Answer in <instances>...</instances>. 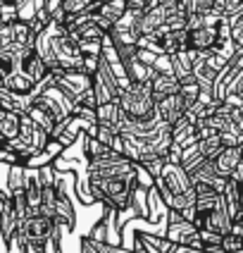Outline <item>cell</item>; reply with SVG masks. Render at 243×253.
Returning a JSON list of instances; mask_svg holds the SVG:
<instances>
[{
    "instance_id": "obj_1",
    "label": "cell",
    "mask_w": 243,
    "mask_h": 253,
    "mask_svg": "<svg viewBox=\"0 0 243 253\" xmlns=\"http://www.w3.org/2000/svg\"><path fill=\"white\" fill-rule=\"evenodd\" d=\"M88 194L96 203H103L107 211L127 212L134 208L139 184V163L129 160L127 155L112 151L105 158L86 163Z\"/></svg>"
},
{
    "instance_id": "obj_2",
    "label": "cell",
    "mask_w": 243,
    "mask_h": 253,
    "mask_svg": "<svg viewBox=\"0 0 243 253\" xmlns=\"http://www.w3.org/2000/svg\"><path fill=\"white\" fill-rule=\"evenodd\" d=\"M38 55L45 60L50 74H62V72H86V55L79 48V43L71 39L67 24L50 22L48 27L38 34L36 41ZM88 74V72H86Z\"/></svg>"
},
{
    "instance_id": "obj_3",
    "label": "cell",
    "mask_w": 243,
    "mask_h": 253,
    "mask_svg": "<svg viewBox=\"0 0 243 253\" xmlns=\"http://www.w3.org/2000/svg\"><path fill=\"white\" fill-rule=\"evenodd\" d=\"M155 189L165 201V206L174 212H181L186 220H191L196 225V182L191 177V172L181 163H167L162 174L155 179Z\"/></svg>"
},
{
    "instance_id": "obj_4",
    "label": "cell",
    "mask_w": 243,
    "mask_h": 253,
    "mask_svg": "<svg viewBox=\"0 0 243 253\" xmlns=\"http://www.w3.org/2000/svg\"><path fill=\"white\" fill-rule=\"evenodd\" d=\"M119 105L127 120H134V122L157 120V103L153 98L150 84H127L122 88Z\"/></svg>"
},
{
    "instance_id": "obj_5",
    "label": "cell",
    "mask_w": 243,
    "mask_h": 253,
    "mask_svg": "<svg viewBox=\"0 0 243 253\" xmlns=\"http://www.w3.org/2000/svg\"><path fill=\"white\" fill-rule=\"evenodd\" d=\"M55 227V220L45 215H31L29 220H24L19 232L29 244V253H48V244L53 241Z\"/></svg>"
},
{
    "instance_id": "obj_6",
    "label": "cell",
    "mask_w": 243,
    "mask_h": 253,
    "mask_svg": "<svg viewBox=\"0 0 243 253\" xmlns=\"http://www.w3.org/2000/svg\"><path fill=\"white\" fill-rule=\"evenodd\" d=\"M229 65V60L224 55H217V53H196L193 60V77L200 84V88L205 93H212L219 74L224 72V67Z\"/></svg>"
},
{
    "instance_id": "obj_7",
    "label": "cell",
    "mask_w": 243,
    "mask_h": 253,
    "mask_svg": "<svg viewBox=\"0 0 243 253\" xmlns=\"http://www.w3.org/2000/svg\"><path fill=\"white\" fill-rule=\"evenodd\" d=\"M165 239L176 244V246H188V249H200L203 251V237H200V229L191 220H186L181 212L170 211V222H167V234Z\"/></svg>"
},
{
    "instance_id": "obj_8",
    "label": "cell",
    "mask_w": 243,
    "mask_h": 253,
    "mask_svg": "<svg viewBox=\"0 0 243 253\" xmlns=\"http://www.w3.org/2000/svg\"><path fill=\"white\" fill-rule=\"evenodd\" d=\"M53 82L60 91H65L74 103L88 93L93 88V77L86 72H62V74H53Z\"/></svg>"
},
{
    "instance_id": "obj_9",
    "label": "cell",
    "mask_w": 243,
    "mask_h": 253,
    "mask_svg": "<svg viewBox=\"0 0 243 253\" xmlns=\"http://www.w3.org/2000/svg\"><path fill=\"white\" fill-rule=\"evenodd\" d=\"M19 217H17V211H14V203L10 191L2 186L0 191V232H2V244H5V251H10L12 246L14 234L19 232Z\"/></svg>"
},
{
    "instance_id": "obj_10",
    "label": "cell",
    "mask_w": 243,
    "mask_h": 253,
    "mask_svg": "<svg viewBox=\"0 0 243 253\" xmlns=\"http://www.w3.org/2000/svg\"><path fill=\"white\" fill-rule=\"evenodd\" d=\"M186 115H188V108H186V103L181 100L179 93H176V96H170V98L157 100V117H160V122L170 125L172 129L179 125Z\"/></svg>"
},
{
    "instance_id": "obj_11",
    "label": "cell",
    "mask_w": 243,
    "mask_h": 253,
    "mask_svg": "<svg viewBox=\"0 0 243 253\" xmlns=\"http://www.w3.org/2000/svg\"><path fill=\"white\" fill-rule=\"evenodd\" d=\"M148 84H150V91H153L155 103L162 98H170V96H176V93L181 91V82H179L174 74H170V72H155Z\"/></svg>"
},
{
    "instance_id": "obj_12",
    "label": "cell",
    "mask_w": 243,
    "mask_h": 253,
    "mask_svg": "<svg viewBox=\"0 0 243 253\" xmlns=\"http://www.w3.org/2000/svg\"><path fill=\"white\" fill-rule=\"evenodd\" d=\"M241 163H243V151L239 146H227V148L212 160L214 169H217L224 179H231V177L236 174V169H239Z\"/></svg>"
},
{
    "instance_id": "obj_13",
    "label": "cell",
    "mask_w": 243,
    "mask_h": 253,
    "mask_svg": "<svg viewBox=\"0 0 243 253\" xmlns=\"http://www.w3.org/2000/svg\"><path fill=\"white\" fill-rule=\"evenodd\" d=\"M172 57V74L186 84V82H196L193 77V60H196V53L193 50H181L176 55H170Z\"/></svg>"
},
{
    "instance_id": "obj_14",
    "label": "cell",
    "mask_w": 243,
    "mask_h": 253,
    "mask_svg": "<svg viewBox=\"0 0 243 253\" xmlns=\"http://www.w3.org/2000/svg\"><path fill=\"white\" fill-rule=\"evenodd\" d=\"M122 120H124V113H122L119 100L98 105V126H105V129H112L117 134H122Z\"/></svg>"
},
{
    "instance_id": "obj_15",
    "label": "cell",
    "mask_w": 243,
    "mask_h": 253,
    "mask_svg": "<svg viewBox=\"0 0 243 253\" xmlns=\"http://www.w3.org/2000/svg\"><path fill=\"white\" fill-rule=\"evenodd\" d=\"M22 115L24 113L0 110V136H2V143L19 139V134H22Z\"/></svg>"
},
{
    "instance_id": "obj_16",
    "label": "cell",
    "mask_w": 243,
    "mask_h": 253,
    "mask_svg": "<svg viewBox=\"0 0 243 253\" xmlns=\"http://www.w3.org/2000/svg\"><path fill=\"white\" fill-rule=\"evenodd\" d=\"M27 115L31 117V120H34V122H36V125L41 126V129H45V131H48L50 136L55 134V131H57V126H60V120H57L55 115L50 113V110H48L45 105H41V103H36V100H34L31 105H29Z\"/></svg>"
},
{
    "instance_id": "obj_17",
    "label": "cell",
    "mask_w": 243,
    "mask_h": 253,
    "mask_svg": "<svg viewBox=\"0 0 243 253\" xmlns=\"http://www.w3.org/2000/svg\"><path fill=\"white\" fill-rule=\"evenodd\" d=\"M188 14H222L227 17V0H186Z\"/></svg>"
},
{
    "instance_id": "obj_18",
    "label": "cell",
    "mask_w": 243,
    "mask_h": 253,
    "mask_svg": "<svg viewBox=\"0 0 243 253\" xmlns=\"http://www.w3.org/2000/svg\"><path fill=\"white\" fill-rule=\"evenodd\" d=\"M127 2L124 0H103L98 7V14L110 24V27H114V24H119L124 17H127Z\"/></svg>"
},
{
    "instance_id": "obj_19",
    "label": "cell",
    "mask_w": 243,
    "mask_h": 253,
    "mask_svg": "<svg viewBox=\"0 0 243 253\" xmlns=\"http://www.w3.org/2000/svg\"><path fill=\"white\" fill-rule=\"evenodd\" d=\"M203 88H200L198 82H186V84H181V91H179V96H181V100L186 103V108L188 110H193L196 105H198V100L203 98Z\"/></svg>"
},
{
    "instance_id": "obj_20",
    "label": "cell",
    "mask_w": 243,
    "mask_h": 253,
    "mask_svg": "<svg viewBox=\"0 0 243 253\" xmlns=\"http://www.w3.org/2000/svg\"><path fill=\"white\" fill-rule=\"evenodd\" d=\"M229 24H231V41L236 43V48L243 50V12L234 19H229Z\"/></svg>"
},
{
    "instance_id": "obj_21",
    "label": "cell",
    "mask_w": 243,
    "mask_h": 253,
    "mask_svg": "<svg viewBox=\"0 0 243 253\" xmlns=\"http://www.w3.org/2000/svg\"><path fill=\"white\" fill-rule=\"evenodd\" d=\"M124 2H127L129 12H145L155 5V0H124Z\"/></svg>"
},
{
    "instance_id": "obj_22",
    "label": "cell",
    "mask_w": 243,
    "mask_h": 253,
    "mask_svg": "<svg viewBox=\"0 0 243 253\" xmlns=\"http://www.w3.org/2000/svg\"><path fill=\"white\" fill-rule=\"evenodd\" d=\"M81 253H100L98 249H96V244H93V241L88 239V237H81Z\"/></svg>"
},
{
    "instance_id": "obj_23",
    "label": "cell",
    "mask_w": 243,
    "mask_h": 253,
    "mask_svg": "<svg viewBox=\"0 0 243 253\" xmlns=\"http://www.w3.org/2000/svg\"><path fill=\"white\" fill-rule=\"evenodd\" d=\"M167 253H203L200 249H188V246H176V244H172V249Z\"/></svg>"
},
{
    "instance_id": "obj_24",
    "label": "cell",
    "mask_w": 243,
    "mask_h": 253,
    "mask_svg": "<svg viewBox=\"0 0 243 253\" xmlns=\"http://www.w3.org/2000/svg\"><path fill=\"white\" fill-rule=\"evenodd\" d=\"M134 253H148V249L143 246V241L139 237H134Z\"/></svg>"
},
{
    "instance_id": "obj_25",
    "label": "cell",
    "mask_w": 243,
    "mask_h": 253,
    "mask_svg": "<svg viewBox=\"0 0 243 253\" xmlns=\"http://www.w3.org/2000/svg\"><path fill=\"white\" fill-rule=\"evenodd\" d=\"M231 179H234V182H236V184H241V186H243V163H241V165H239V169H236V174H234Z\"/></svg>"
},
{
    "instance_id": "obj_26",
    "label": "cell",
    "mask_w": 243,
    "mask_h": 253,
    "mask_svg": "<svg viewBox=\"0 0 243 253\" xmlns=\"http://www.w3.org/2000/svg\"><path fill=\"white\" fill-rule=\"evenodd\" d=\"M241 151H243V143H241Z\"/></svg>"
}]
</instances>
